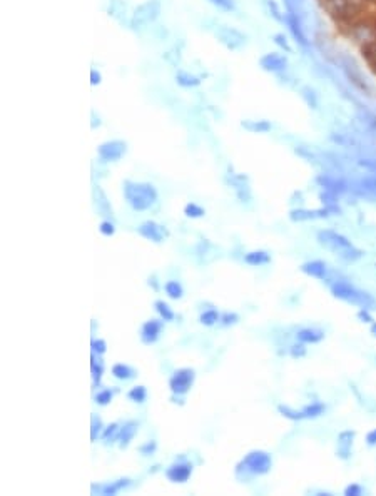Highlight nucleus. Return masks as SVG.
I'll list each match as a JSON object with an SVG mask.
<instances>
[{
  "instance_id": "f704fd0d",
  "label": "nucleus",
  "mask_w": 376,
  "mask_h": 496,
  "mask_svg": "<svg viewBox=\"0 0 376 496\" xmlns=\"http://www.w3.org/2000/svg\"><path fill=\"white\" fill-rule=\"evenodd\" d=\"M119 429H121V426H119L117 423H112V424H109V426L104 429V433H102V439H104L106 443H107V441L117 439Z\"/></svg>"
},
{
  "instance_id": "c756f323",
  "label": "nucleus",
  "mask_w": 376,
  "mask_h": 496,
  "mask_svg": "<svg viewBox=\"0 0 376 496\" xmlns=\"http://www.w3.org/2000/svg\"><path fill=\"white\" fill-rule=\"evenodd\" d=\"M221 319V314L216 309H208L199 316V323L204 326H214Z\"/></svg>"
},
{
  "instance_id": "2f4dec72",
  "label": "nucleus",
  "mask_w": 376,
  "mask_h": 496,
  "mask_svg": "<svg viewBox=\"0 0 376 496\" xmlns=\"http://www.w3.org/2000/svg\"><path fill=\"white\" fill-rule=\"evenodd\" d=\"M184 214L191 219H198V217H203L206 214V209H203L201 206H198L196 203H189L184 207Z\"/></svg>"
},
{
  "instance_id": "f8f14e48",
  "label": "nucleus",
  "mask_w": 376,
  "mask_h": 496,
  "mask_svg": "<svg viewBox=\"0 0 376 496\" xmlns=\"http://www.w3.org/2000/svg\"><path fill=\"white\" fill-rule=\"evenodd\" d=\"M355 438H356V433L353 431V429H346V431H341L338 434V446H336L338 458H341V460H350Z\"/></svg>"
},
{
  "instance_id": "7ed1b4c3",
  "label": "nucleus",
  "mask_w": 376,
  "mask_h": 496,
  "mask_svg": "<svg viewBox=\"0 0 376 496\" xmlns=\"http://www.w3.org/2000/svg\"><path fill=\"white\" fill-rule=\"evenodd\" d=\"M331 294H333L335 297L341 299V301L355 304V306L364 308V309L373 308L374 303H376L371 294H368L366 291L358 289L356 286H353L346 281L333 282V284H331Z\"/></svg>"
},
{
  "instance_id": "ddd939ff",
  "label": "nucleus",
  "mask_w": 376,
  "mask_h": 496,
  "mask_svg": "<svg viewBox=\"0 0 376 496\" xmlns=\"http://www.w3.org/2000/svg\"><path fill=\"white\" fill-rule=\"evenodd\" d=\"M137 232L147 241L152 242H162L164 241V231H162V226H159L154 221H146L137 227Z\"/></svg>"
},
{
  "instance_id": "bb28decb",
  "label": "nucleus",
  "mask_w": 376,
  "mask_h": 496,
  "mask_svg": "<svg viewBox=\"0 0 376 496\" xmlns=\"http://www.w3.org/2000/svg\"><path fill=\"white\" fill-rule=\"evenodd\" d=\"M154 308L157 311V314L161 316L162 321H174V319H176V314H174V311L171 309V306H169L167 303H164V301H156L154 303Z\"/></svg>"
},
{
  "instance_id": "f257e3e1",
  "label": "nucleus",
  "mask_w": 376,
  "mask_h": 496,
  "mask_svg": "<svg viewBox=\"0 0 376 496\" xmlns=\"http://www.w3.org/2000/svg\"><path fill=\"white\" fill-rule=\"evenodd\" d=\"M318 242L346 263H355V261L361 259L364 254L346 236L333 231V229H321L318 232Z\"/></svg>"
},
{
  "instance_id": "b1692460",
  "label": "nucleus",
  "mask_w": 376,
  "mask_h": 496,
  "mask_svg": "<svg viewBox=\"0 0 376 496\" xmlns=\"http://www.w3.org/2000/svg\"><path fill=\"white\" fill-rule=\"evenodd\" d=\"M112 376H114V378H117V379L127 381V379H132L134 378L135 371L130 366H127V364L117 363V364H114V366H112Z\"/></svg>"
},
{
  "instance_id": "f03ea898",
  "label": "nucleus",
  "mask_w": 376,
  "mask_h": 496,
  "mask_svg": "<svg viewBox=\"0 0 376 496\" xmlns=\"http://www.w3.org/2000/svg\"><path fill=\"white\" fill-rule=\"evenodd\" d=\"M124 197L134 211L143 212V211H147L156 203L157 197H159V194H157V189L152 186L151 182L125 181L124 182Z\"/></svg>"
},
{
  "instance_id": "6e6552de",
  "label": "nucleus",
  "mask_w": 376,
  "mask_h": 496,
  "mask_svg": "<svg viewBox=\"0 0 376 496\" xmlns=\"http://www.w3.org/2000/svg\"><path fill=\"white\" fill-rule=\"evenodd\" d=\"M127 151V144L124 140H107L97 147V154L104 162H117Z\"/></svg>"
},
{
  "instance_id": "c9c22d12",
  "label": "nucleus",
  "mask_w": 376,
  "mask_h": 496,
  "mask_svg": "<svg viewBox=\"0 0 376 496\" xmlns=\"http://www.w3.org/2000/svg\"><path fill=\"white\" fill-rule=\"evenodd\" d=\"M112 398H114V393H112L111 389H102V391H99V393L96 394L94 400H96L97 405L106 406V405H109V403L112 401Z\"/></svg>"
},
{
  "instance_id": "423d86ee",
  "label": "nucleus",
  "mask_w": 376,
  "mask_h": 496,
  "mask_svg": "<svg viewBox=\"0 0 376 496\" xmlns=\"http://www.w3.org/2000/svg\"><path fill=\"white\" fill-rule=\"evenodd\" d=\"M214 35H216V39L219 40L226 48H229V51H239V48H243L248 42V35L244 34V32L236 29V27H229V25L217 27Z\"/></svg>"
},
{
  "instance_id": "79ce46f5",
  "label": "nucleus",
  "mask_w": 376,
  "mask_h": 496,
  "mask_svg": "<svg viewBox=\"0 0 376 496\" xmlns=\"http://www.w3.org/2000/svg\"><path fill=\"white\" fill-rule=\"evenodd\" d=\"M290 25H291V30H293L294 37H296V39H298L299 42H301V43H306V42H304V37H303V34H301V29H299V24H298V20L294 19L293 15L290 17Z\"/></svg>"
},
{
  "instance_id": "1a4fd4ad",
  "label": "nucleus",
  "mask_w": 376,
  "mask_h": 496,
  "mask_svg": "<svg viewBox=\"0 0 376 496\" xmlns=\"http://www.w3.org/2000/svg\"><path fill=\"white\" fill-rule=\"evenodd\" d=\"M162 319H149L146 321L140 328V341L144 344H154V342L159 339L161 331H162Z\"/></svg>"
},
{
  "instance_id": "a19ab883",
  "label": "nucleus",
  "mask_w": 376,
  "mask_h": 496,
  "mask_svg": "<svg viewBox=\"0 0 376 496\" xmlns=\"http://www.w3.org/2000/svg\"><path fill=\"white\" fill-rule=\"evenodd\" d=\"M306 351L308 350L304 348V342H299V341H298V344H293L291 350H290L293 358H304V356H306Z\"/></svg>"
},
{
  "instance_id": "4be33fe9",
  "label": "nucleus",
  "mask_w": 376,
  "mask_h": 496,
  "mask_svg": "<svg viewBox=\"0 0 376 496\" xmlns=\"http://www.w3.org/2000/svg\"><path fill=\"white\" fill-rule=\"evenodd\" d=\"M241 125L253 134H264L271 130V122L268 121H243Z\"/></svg>"
},
{
  "instance_id": "49530a36",
  "label": "nucleus",
  "mask_w": 376,
  "mask_h": 496,
  "mask_svg": "<svg viewBox=\"0 0 376 496\" xmlns=\"http://www.w3.org/2000/svg\"><path fill=\"white\" fill-rule=\"evenodd\" d=\"M101 80H102L101 72H97L96 69H92V70H90V84H92V85H99V84H101Z\"/></svg>"
},
{
  "instance_id": "e433bc0d",
  "label": "nucleus",
  "mask_w": 376,
  "mask_h": 496,
  "mask_svg": "<svg viewBox=\"0 0 376 496\" xmlns=\"http://www.w3.org/2000/svg\"><path fill=\"white\" fill-rule=\"evenodd\" d=\"M209 2L214 5V7L222 10V12H232V10L236 9L234 0H209Z\"/></svg>"
},
{
  "instance_id": "cd10ccee",
  "label": "nucleus",
  "mask_w": 376,
  "mask_h": 496,
  "mask_svg": "<svg viewBox=\"0 0 376 496\" xmlns=\"http://www.w3.org/2000/svg\"><path fill=\"white\" fill-rule=\"evenodd\" d=\"M164 291L171 299H181L184 294L181 282H177V281H167L164 284Z\"/></svg>"
},
{
  "instance_id": "9d476101",
  "label": "nucleus",
  "mask_w": 376,
  "mask_h": 496,
  "mask_svg": "<svg viewBox=\"0 0 376 496\" xmlns=\"http://www.w3.org/2000/svg\"><path fill=\"white\" fill-rule=\"evenodd\" d=\"M194 466L191 463H176L166 470V476L172 483H186L193 475Z\"/></svg>"
},
{
  "instance_id": "de8ad7c7",
  "label": "nucleus",
  "mask_w": 376,
  "mask_h": 496,
  "mask_svg": "<svg viewBox=\"0 0 376 496\" xmlns=\"http://www.w3.org/2000/svg\"><path fill=\"white\" fill-rule=\"evenodd\" d=\"M274 42H276L279 47L286 48V51H290V47H288V42H286V37H285V35H281V34L274 35Z\"/></svg>"
},
{
  "instance_id": "58836bf2",
  "label": "nucleus",
  "mask_w": 376,
  "mask_h": 496,
  "mask_svg": "<svg viewBox=\"0 0 376 496\" xmlns=\"http://www.w3.org/2000/svg\"><path fill=\"white\" fill-rule=\"evenodd\" d=\"M156 450H157V443H156L154 439L147 441V443H144L143 446H139V453L143 455V456H149L152 453H156Z\"/></svg>"
},
{
  "instance_id": "8fccbe9b",
  "label": "nucleus",
  "mask_w": 376,
  "mask_h": 496,
  "mask_svg": "<svg viewBox=\"0 0 376 496\" xmlns=\"http://www.w3.org/2000/svg\"><path fill=\"white\" fill-rule=\"evenodd\" d=\"M366 443H368L369 446H374V444H376V429H373V431H369V433L366 434Z\"/></svg>"
},
{
  "instance_id": "a211bd4d",
  "label": "nucleus",
  "mask_w": 376,
  "mask_h": 496,
  "mask_svg": "<svg viewBox=\"0 0 376 496\" xmlns=\"http://www.w3.org/2000/svg\"><path fill=\"white\" fill-rule=\"evenodd\" d=\"M296 339L299 342H304V344H316V342L324 339V332L314 328H304L298 331Z\"/></svg>"
},
{
  "instance_id": "20e7f679",
  "label": "nucleus",
  "mask_w": 376,
  "mask_h": 496,
  "mask_svg": "<svg viewBox=\"0 0 376 496\" xmlns=\"http://www.w3.org/2000/svg\"><path fill=\"white\" fill-rule=\"evenodd\" d=\"M271 468H272V458L268 451L254 450L244 456V460L239 463L236 470H244L254 476H263L268 475Z\"/></svg>"
},
{
  "instance_id": "4468645a",
  "label": "nucleus",
  "mask_w": 376,
  "mask_h": 496,
  "mask_svg": "<svg viewBox=\"0 0 376 496\" xmlns=\"http://www.w3.org/2000/svg\"><path fill=\"white\" fill-rule=\"evenodd\" d=\"M259 65L266 72H281L286 67V57H283L281 54H266L259 59Z\"/></svg>"
},
{
  "instance_id": "72a5a7b5",
  "label": "nucleus",
  "mask_w": 376,
  "mask_h": 496,
  "mask_svg": "<svg viewBox=\"0 0 376 496\" xmlns=\"http://www.w3.org/2000/svg\"><path fill=\"white\" fill-rule=\"evenodd\" d=\"M102 431V421H101V418H97L96 414H92L90 416V441H96L101 434Z\"/></svg>"
},
{
  "instance_id": "ea45409f",
  "label": "nucleus",
  "mask_w": 376,
  "mask_h": 496,
  "mask_svg": "<svg viewBox=\"0 0 376 496\" xmlns=\"http://www.w3.org/2000/svg\"><path fill=\"white\" fill-rule=\"evenodd\" d=\"M99 231H101V234H104V236L111 237L116 234V226H114V222H111V221H102L99 226Z\"/></svg>"
},
{
  "instance_id": "a18cd8bd",
  "label": "nucleus",
  "mask_w": 376,
  "mask_h": 496,
  "mask_svg": "<svg viewBox=\"0 0 376 496\" xmlns=\"http://www.w3.org/2000/svg\"><path fill=\"white\" fill-rule=\"evenodd\" d=\"M358 319H359V321H363V323H368V324L374 323L373 316L369 314V309H364V308H361V309L358 311Z\"/></svg>"
},
{
  "instance_id": "6ab92c4d",
  "label": "nucleus",
  "mask_w": 376,
  "mask_h": 496,
  "mask_svg": "<svg viewBox=\"0 0 376 496\" xmlns=\"http://www.w3.org/2000/svg\"><path fill=\"white\" fill-rule=\"evenodd\" d=\"M318 182L326 190H330V192H333V194H345L348 190L346 182L340 181V179H331V177H326V176H319Z\"/></svg>"
},
{
  "instance_id": "f3484780",
  "label": "nucleus",
  "mask_w": 376,
  "mask_h": 496,
  "mask_svg": "<svg viewBox=\"0 0 376 496\" xmlns=\"http://www.w3.org/2000/svg\"><path fill=\"white\" fill-rule=\"evenodd\" d=\"M94 199H96V206H97V211L101 212L102 216H112V206H111V201L107 199V195L104 192V189L101 186H94Z\"/></svg>"
},
{
  "instance_id": "aec40b11",
  "label": "nucleus",
  "mask_w": 376,
  "mask_h": 496,
  "mask_svg": "<svg viewBox=\"0 0 376 496\" xmlns=\"http://www.w3.org/2000/svg\"><path fill=\"white\" fill-rule=\"evenodd\" d=\"M130 484V479L129 478H121V479H116L112 483H107V484H102V486H97V489L101 491V494L104 496H112V494H117L121 489L127 488Z\"/></svg>"
},
{
  "instance_id": "5701e85b",
  "label": "nucleus",
  "mask_w": 376,
  "mask_h": 496,
  "mask_svg": "<svg viewBox=\"0 0 376 496\" xmlns=\"http://www.w3.org/2000/svg\"><path fill=\"white\" fill-rule=\"evenodd\" d=\"M301 413H303V419L319 418L321 414L326 413V405H323V403H311V405H308L306 408H303Z\"/></svg>"
},
{
  "instance_id": "09e8293b",
  "label": "nucleus",
  "mask_w": 376,
  "mask_h": 496,
  "mask_svg": "<svg viewBox=\"0 0 376 496\" xmlns=\"http://www.w3.org/2000/svg\"><path fill=\"white\" fill-rule=\"evenodd\" d=\"M268 5H269V9L272 10V15H274V19H277V20H281V15H279V10H277V7H276V4H274V0H269V2H268Z\"/></svg>"
},
{
  "instance_id": "2eb2a0df",
  "label": "nucleus",
  "mask_w": 376,
  "mask_h": 496,
  "mask_svg": "<svg viewBox=\"0 0 376 496\" xmlns=\"http://www.w3.org/2000/svg\"><path fill=\"white\" fill-rule=\"evenodd\" d=\"M301 271L306 276L316 277V279H321V281H324L326 276H328V266H326L324 261H319V259L308 261V263H304L301 266Z\"/></svg>"
},
{
  "instance_id": "0eeeda50",
  "label": "nucleus",
  "mask_w": 376,
  "mask_h": 496,
  "mask_svg": "<svg viewBox=\"0 0 376 496\" xmlns=\"http://www.w3.org/2000/svg\"><path fill=\"white\" fill-rule=\"evenodd\" d=\"M194 379H196L194 369L181 368L171 376V379H169V388H171L174 394L182 396L191 391V388H193V384H194Z\"/></svg>"
},
{
  "instance_id": "a878e982",
  "label": "nucleus",
  "mask_w": 376,
  "mask_h": 496,
  "mask_svg": "<svg viewBox=\"0 0 376 496\" xmlns=\"http://www.w3.org/2000/svg\"><path fill=\"white\" fill-rule=\"evenodd\" d=\"M358 192L361 194V195H366V197L376 199V177L363 179V181L359 182Z\"/></svg>"
},
{
  "instance_id": "37998d69",
  "label": "nucleus",
  "mask_w": 376,
  "mask_h": 496,
  "mask_svg": "<svg viewBox=\"0 0 376 496\" xmlns=\"http://www.w3.org/2000/svg\"><path fill=\"white\" fill-rule=\"evenodd\" d=\"M221 324L222 326H231V324H236L238 321H239V316L236 313H226V314H222L221 316Z\"/></svg>"
},
{
  "instance_id": "412c9836",
  "label": "nucleus",
  "mask_w": 376,
  "mask_h": 496,
  "mask_svg": "<svg viewBox=\"0 0 376 496\" xmlns=\"http://www.w3.org/2000/svg\"><path fill=\"white\" fill-rule=\"evenodd\" d=\"M244 263L249 266H264L271 263V256L266 251H251L244 256Z\"/></svg>"
},
{
  "instance_id": "393cba45",
  "label": "nucleus",
  "mask_w": 376,
  "mask_h": 496,
  "mask_svg": "<svg viewBox=\"0 0 376 496\" xmlns=\"http://www.w3.org/2000/svg\"><path fill=\"white\" fill-rule=\"evenodd\" d=\"M176 80H177L179 85L186 87V89H193V87H198L201 84L199 77H196V75L189 74V72H184V70H181V72L176 74Z\"/></svg>"
},
{
  "instance_id": "39448f33",
  "label": "nucleus",
  "mask_w": 376,
  "mask_h": 496,
  "mask_svg": "<svg viewBox=\"0 0 376 496\" xmlns=\"http://www.w3.org/2000/svg\"><path fill=\"white\" fill-rule=\"evenodd\" d=\"M161 15V2L159 0H146L140 5H137L130 17V27L132 29H143V27L156 22Z\"/></svg>"
},
{
  "instance_id": "4c0bfd02",
  "label": "nucleus",
  "mask_w": 376,
  "mask_h": 496,
  "mask_svg": "<svg viewBox=\"0 0 376 496\" xmlns=\"http://www.w3.org/2000/svg\"><path fill=\"white\" fill-rule=\"evenodd\" d=\"M90 348H92V353H94V354H97V356H102V354H106V351H107V342L104 339H94V341H92Z\"/></svg>"
},
{
  "instance_id": "7c9ffc66",
  "label": "nucleus",
  "mask_w": 376,
  "mask_h": 496,
  "mask_svg": "<svg viewBox=\"0 0 376 496\" xmlns=\"http://www.w3.org/2000/svg\"><path fill=\"white\" fill-rule=\"evenodd\" d=\"M90 369H92V379H94V386H99L101 384V379H102V373H104V366L102 363L96 361V354L92 353V363H90Z\"/></svg>"
},
{
  "instance_id": "c85d7f7f",
  "label": "nucleus",
  "mask_w": 376,
  "mask_h": 496,
  "mask_svg": "<svg viewBox=\"0 0 376 496\" xmlns=\"http://www.w3.org/2000/svg\"><path fill=\"white\" fill-rule=\"evenodd\" d=\"M127 398H129L130 401H134V403H144L146 398H147L146 386L139 384V386H134V388H130L129 393H127Z\"/></svg>"
},
{
  "instance_id": "3c124183",
  "label": "nucleus",
  "mask_w": 376,
  "mask_h": 496,
  "mask_svg": "<svg viewBox=\"0 0 376 496\" xmlns=\"http://www.w3.org/2000/svg\"><path fill=\"white\" fill-rule=\"evenodd\" d=\"M371 334L376 336V321H374V323H371Z\"/></svg>"
},
{
  "instance_id": "c03bdc74",
  "label": "nucleus",
  "mask_w": 376,
  "mask_h": 496,
  "mask_svg": "<svg viewBox=\"0 0 376 496\" xmlns=\"http://www.w3.org/2000/svg\"><path fill=\"white\" fill-rule=\"evenodd\" d=\"M345 494H346V496H361V494H363V488H361V484H358V483L348 484V486L345 488Z\"/></svg>"
},
{
  "instance_id": "9b49d317",
  "label": "nucleus",
  "mask_w": 376,
  "mask_h": 496,
  "mask_svg": "<svg viewBox=\"0 0 376 496\" xmlns=\"http://www.w3.org/2000/svg\"><path fill=\"white\" fill-rule=\"evenodd\" d=\"M330 209L323 207V209H293L290 212V219L293 222H304V221H314V219H326L330 217Z\"/></svg>"
},
{
  "instance_id": "dca6fc26",
  "label": "nucleus",
  "mask_w": 376,
  "mask_h": 496,
  "mask_svg": "<svg viewBox=\"0 0 376 496\" xmlns=\"http://www.w3.org/2000/svg\"><path fill=\"white\" fill-rule=\"evenodd\" d=\"M137 429H139V423L137 421H127L124 423V426L119 429V434H117V441H119V448H127L130 444V441L134 439V436L137 434Z\"/></svg>"
},
{
  "instance_id": "473e14b6",
  "label": "nucleus",
  "mask_w": 376,
  "mask_h": 496,
  "mask_svg": "<svg viewBox=\"0 0 376 496\" xmlns=\"http://www.w3.org/2000/svg\"><path fill=\"white\" fill-rule=\"evenodd\" d=\"M277 411H279L285 418L291 419V421H299V419H303V413L293 410V408H290V406L279 405V406H277Z\"/></svg>"
}]
</instances>
